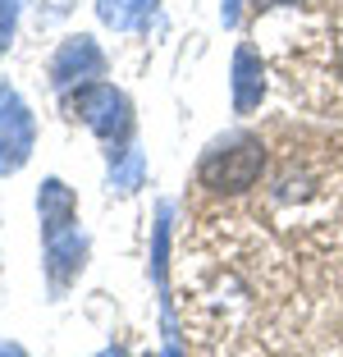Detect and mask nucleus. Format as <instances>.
Listing matches in <instances>:
<instances>
[{
	"instance_id": "423d86ee",
	"label": "nucleus",
	"mask_w": 343,
	"mask_h": 357,
	"mask_svg": "<svg viewBox=\"0 0 343 357\" xmlns=\"http://www.w3.org/2000/svg\"><path fill=\"white\" fill-rule=\"evenodd\" d=\"M37 211H42V238H55V234L78 229V202L64 188L60 178H46L42 192H37Z\"/></svg>"
},
{
	"instance_id": "1a4fd4ad",
	"label": "nucleus",
	"mask_w": 343,
	"mask_h": 357,
	"mask_svg": "<svg viewBox=\"0 0 343 357\" xmlns=\"http://www.w3.org/2000/svg\"><path fill=\"white\" fill-rule=\"evenodd\" d=\"M96 10L110 28H137L151 14V0H96Z\"/></svg>"
},
{
	"instance_id": "4468645a",
	"label": "nucleus",
	"mask_w": 343,
	"mask_h": 357,
	"mask_svg": "<svg viewBox=\"0 0 343 357\" xmlns=\"http://www.w3.org/2000/svg\"><path fill=\"white\" fill-rule=\"evenodd\" d=\"M0 357H28V353H23L19 344H0Z\"/></svg>"
},
{
	"instance_id": "f257e3e1",
	"label": "nucleus",
	"mask_w": 343,
	"mask_h": 357,
	"mask_svg": "<svg viewBox=\"0 0 343 357\" xmlns=\"http://www.w3.org/2000/svg\"><path fill=\"white\" fill-rule=\"evenodd\" d=\"M266 169V147L261 142H234V147H220L201 160V188L211 192H243L252 188Z\"/></svg>"
},
{
	"instance_id": "ddd939ff",
	"label": "nucleus",
	"mask_w": 343,
	"mask_h": 357,
	"mask_svg": "<svg viewBox=\"0 0 343 357\" xmlns=\"http://www.w3.org/2000/svg\"><path fill=\"white\" fill-rule=\"evenodd\" d=\"M220 14H224V23H234V19H238V0H224V10H220Z\"/></svg>"
},
{
	"instance_id": "6e6552de",
	"label": "nucleus",
	"mask_w": 343,
	"mask_h": 357,
	"mask_svg": "<svg viewBox=\"0 0 343 357\" xmlns=\"http://www.w3.org/2000/svg\"><path fill=\"white\" fill-rule=\"evenodd\" d=\"M142 188V151H110V192L128 197Z\"/></svg>"
},
{
	"instance_id": "f8f14e48",
	"label": "nucleus",
	"mask_w": 343,
	"mask_h": 357,
	"mask_svg": "<svg viewBox=\"0 0 343 357\" xmlns=\"http://www.w3.org/2000/svg\"><path fill=\"white\" fill-rule=\"evenodd\" d=\"M165 335H169V344H165V357H183V348H178V335H174V326L165 321Z\"/></svg>"
},
{
	"instance_id": "39448f33",
	"label": "nucleus",
	"mask_w": 343,
	"mask_h": 357,
	"mask_svg": "<svg viewBox=\"0 0 343 357\" xmlns=\"http://www.w3.org/2000/svg\"><path fill=\"white\" fill-rule=\"evenodd\" d=\"M266 96V64L252 46H238L234 51V110L238 115H252Z\"/></svg>"
},
{
	"instance_id": "2eb2a0df",
	"label": "nucleus",
	"mask_w": 343,
	"mask_h": 357,
	"mask_svg": "<svg viewBox=\"0 0 343 357\" xmlns=\"http://www.w3.org/2000/svg\"><path fill=\"white\" fill-rule=\"evenodd\" d=\"M96 357H128L124 348H105V353H96Z\"/></svg>"
},
{
	"instance_id": "9d476101",
	"label": "nucleus",
	"mask_w": 343,
	"mask_h": 357,
	"mask_svg": "<svg viewBox=\"0 0 343 357\" xmlns=\"http://www.w3.org/2000/svg\"><path fill=\"white\" fill-rule=\"evenodd\" d=\"M169 215L174 211L160 206L156 215V248H151V275H156V284H165V248H169Z\"/></svg>"
},
{
	"instance_id": "7ed1b4c3",
	"label": "nucleus",
	"mask_w": 343,
	"mask_h": 357,
	"mask_svg": "<svg viewBox=\"0 0 343 357\" xmlns=\"http://www.w3.org/2000/svg\"><path fill=\"white\" fill-rule=\"evenodd\" d=\"M69 110L83 119L96 137H110L114 142V137L128 133V101L114 92V87H105V83H83L69 96Z\"/></svg>"
},
{
	"instance_id": "20e7f679",
	"label": "nucleus",
	"mask_w": 343,
	"mask_h": 357,
	"mask_svg": "<svg viewBox=\"0 0 343 357\" xmlns=\"http://www.w3.org/2000/svg\"><path fill=\"white\" fill-rule=\"evenodd\" d=\"M101 74H105V55H101V46H96L92 37H69L51 60L55 87H78V83L101 78Z\"/></svg>"
},
{
	"instance_id": "9b49d317",
	"label": "nucleus",
	"mask_w": 343,
	"mask_h": 357,
	"mask_svg": "<svg viewBox=\"0 0 343 357\" xmlns=\"http://www.w3.org/2000/svg\"><path fill=\"white\" fill-rule=\"evenodd\" d=\"M19 5L23 0H0V51L10 46V37H14V19H19Z\"/></svg>"
},
{
	"instance_id": "0eeeda50",
	"label": "nucleus",
	"mask_w": 343,
	"mask_h": 357,
	"mask_svg": "<svg viewBox=\"0 0 343 357\" xmlns=\"http://www.w3.org/2000/svg\"><path fill=\"white\" fill-rule=\"evenodd\" d=\"M83 257H87V243H83V234H78V229L46 238V271H51L55 284H69L73 275L83 271Z\"/></svg>"
},
{
	"instance_id": "f03ea898",
	"label": "nucleus",
	"mask_w": 343,
	"mask_h": 357,
	"mask_svg": "<svg viewBox=\"0 0 343 357\" xmlns=\"http://www.w3.org/2000/svg\"><path fill=\"white\" fill-rule=\"evenodd\" d=\"M32 142H37L32 110L19 101V92L10 83H0V174H14V169L28 165Z\"/></svg>"
}]
</instances>
